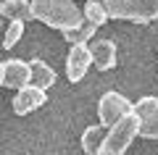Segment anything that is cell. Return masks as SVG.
Listing matches in <instances>:
<instances>
[{
	"instance_id": "12",
	"label": "cell",
	"mask_w": 158,
	"mask_h": 155,
	"mask_svg": "<svg viewBox=\"0 0 158 155\" xmlns=\"http://www.w3.org/2000/svg\"><path fill=\"white\" fill-rule=\"evenodd\" d=\"M95 32H98V27H95V24H90V21L85 18L79 27L66 29V32H63V37H66L69 45H87L92 37H95Z\"/></svg>"
},
{
	"instance_id": "11",
	"label": "cell",
	"mask_w": 158,
	"mask_h": 155,
	"mask_svg": "<svg viewBox=\"0 0 158 155\" xmlns=\"http://www.w3.org/2000/svg\"><path fill=\"white\" fill-rule=\"evenodd\" d=\"M0 11L8 21L19 18V21H29L32 18V8H29V0H3L0 3Z\"/></svg>"
},
{
	"instance_id": "8",
	"label": "cell",
	"mask_w": 158,
	"mask_h": 155,
	"mask_svg": "<svg viewBox=\"0 0 158 155\" xmlns=\"http://www.w3.org/2000/svg\"><path fill=\"white\" fill-rule=\"evenodd\" d=\"M92 66V55H90V45H71V53L66 58V74L74 84L82 82L87 74V68Z\"/></svg>"
},
{
	"instance_id": "7",
	"label": "cell",
	"mask_w": 158,
	"mask_h": 155,
	"mask_svg": "<svg viewBox=\"0 0 158 155\" xmlns=\"http://www.w3.org/2000/svg\"><path fill=\"white\" fill-rule=\"evenodd\" d=\"M45 100H48L45 89L34 87V84L29 82V84H24L21 89H16V97H13V113H16V116H27V113H32L34 108L45 105Z\"/></svg>"
},
{
	"instance_id": "16",
	"label": "cell",
	"mask_w": 158,
	"mask_h": 155,
	"mask_svg": "<svg viewBox=\"0 0 158 155\" xmlns=\"http://www.w3.org/2000/svg\"><path fill=\"white\" fill-rule=\"evenodd\" d=\"M3 21H6V16H3V11H0V29H3Z\"/></svg>"
},
{
	"instance_id": "1",
	"label": "cell",
	"mask_w": 158,
	"mask_h": 155,
	"mask_svg": "<svg viewBox=\"0 0 158 155\" xmlns=\"http://www.w3.org/2000/svg\"><path fill=\"white\" fill-rule=\"evenodd\" d=\"M29 8H32V18L53 29H61V32L74 29L85 21L74 0H29Z\"/></svg>"
},
{
	"instance_id": "13",
	"label": "cell",
	"mask_w": 158,
	"mask_h": 155,
	"mask_svg": "<svg viewBox=\"0 0 158 155\" xmlns=\"http://www.w3.org/2000/svg\"><path fill=\"white\" fill-rule=\"evenodd\" d=\"M103 126H87L85 129V134H82V150H85L87 155H98V147H100V142H103Z\"/></svg>"
},
{
	"instance_id": "17",
	"label": "cell",
	"mask_w": 158,
	"mask_h": 155,
	"mask_svg": "<svg viewBox=\"0 0 158 155\" xmlns=\"http://www.w3.org/2000/svg\"><path fill=\"white\" fill-rule=\"evenodd\" d=\"M0 79H3V74H0Z\"/></svg>"
},
{
	"instance_id": "15",
	"label": "cell",
	"mask_w": 158,
	"mask_h": 155,
	"mask_svg": "<svg viewBox=\"0 0 158 155\" xmlns=\"http://www.w3.org/2000/svg\"><path fill=\"white\" fill-rule=\"evenodd\" d=\"M21 34H24V21H19V18H13L11 24H8V29H6V37H3V47L6 50H11L13 45L21 39Z\"/></svg>"
},
{
	"instance_id": "4",
	"label": "cell",
	"mask_w": 158,
	"mask_h": 155,
	"mask_svg": "<svg viewBox=\"0 0 158 155\" xmlns=\"http://www.w3.org/2000/svg\"><path fill=\"white\" fill-rule=\"evenodd\" d=\"M132 111H135L137 121H140V134L142 139H158V97L145 95L137 103H132Z\"/></svg>"
},
{
	"instance_id": "10",
	"label": "cell",
	"mask_w": 158,
	"mask_h": 155,
	"mask_svg": "<svg viewBox=\"0 0 158 155\" xmlns=\"http://www.w3.org/2000/svg\"><path fill=\"white\" fill-rule=\"evenodd\" d=\"M29 68H32V84H34V87L48 89V87L56 84V71H53L45 61L34 58V61H29Z\"/></svg>"
},
{
	"instance_id": "6",
	"label": "cell",
	"mask_w": 158,
	"mask_h": 155,
	"mask_svg": "<svg viewBox=\"0 0 158 155\" xmlns=\"http://www.w3.org/2000/svg\"><path fill=\"white\" fill-rule=\"evenodd\" d=\"M0 87H8V89H21L24 84L32 82V68H29L27 61H19V58H8V61L0 63Z\"/></svg>"
},
{
	"instance_id": "3",
	"label": "cell",
	"mask_w": 158,
	"mask_h": 155,
	"mask_svg": "<svg viewBox=\"0 0 158 155\" xmlns=\"http://www.w3.org/2000/svg\"><path fill=\"white\" fill-rule=\"evenodd\" d=\"M108 18L148 24L158 18V0H103Z\"/></svg>"
},
{
	"instance_id": "14",
	"label": "cell",
	"mask_w": 158,
	"mask_h": 155,
	"mask_svg": "<svg viewBox=\"0 0 158 155\" xmlns=\"http://www.w3.org/2000/svg\"><path fill=\"white\" fill-rule=\"evenodd\" d=\"M82 16H85L90 24H95V27H103V24L108 21V11H106V6H103L100 0H87Z\"/></svg>"
},
{
	"instance_id": "5",
	"label": "cell",
	"mask_w": 158,
	"mask_h": 155,
	"mask_svg": "<svg viewBox=\"0 0 158 155\" xmlns=\"http://www.w3.org/2000/svg\"><path fill=\"white\" fill-rule=\"evenodd\" d=\"M127 113H132V100L124 97L121 92H106L98 103V118H100V126H111L118 118H124Z\"/></svg>"
},
{
	"instance_id": "2",
	"label": "cell",
	"mask_w": 158,
	"mask_h": 155,
	"mask_svg": "<svg viewBox=\"0 0 158 155\" xmlns=\"http://www.w3.org/2000/svg\"><path fill=\"white\" fill-rule=\"evenodd\" d=\"M137 129H140V121H137L135 111L127 113L124 118H118L116 124L108 126V134L103 137L100 147H98V155H124L129 150V145L135 142Z\"/></svg>"
},
{
	"instance_id": "9",
	"label": "cell",
	"mask_w": 158,
	"mask_h": 155,
	"mask_svg": "<svg viewBox=\"0 0 158 155\" xmlns=\"http://www.w3.org/2000/svg\"><path fill=\"white\" fill-rule=\"evenodd\" d=\"M90 55H92V66L98 71H111L116 66V58H118V50L113 39H95L90 45Z\"/></svg>"
}]
</instances>
